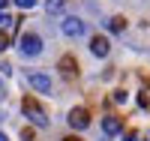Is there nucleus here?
Returning <instances> with one entry per match:
<instances>
[{"instance_id": "1", "label": "nucleus", "mask_w": 150, "mask_h": 141, "mask_svg": "<svg viewBox=\"0 0 150 141\" xmlns=\"http://www.w3.org/2000/svg\"><path fill=\"white\" fill-rule=\"evenodd\" d=\"M21 111L30 117V123H33V126H42V129L48 126V117H45V111H42V105H39V102H36L33 96H24V99H21Z\"/></svg>"}, {"instance_id": "2", "label": "nucleus", "mask_w": 150, "mask_h": 141, "mask_svg": "<svg viewBox=\"0 0 150 141\" xmlns=\"http://www.w3.org/2000/svg\"><path fill=\"white\" fill-rule=\"evenodd\" d=\"M21 54H24V57L42 54V39H39L36 33H24V36H21Z\"/></svg>"}, {"instance_id": "3", "label": "nucleus", "mask_w": 150, "mask_h": 141, "mask_svg": "<svg viewBox=\"0 0 150 141\" xmlns=\"http://www.w3.org/2000/svg\"><path fill=\"white\" fill-rule=\"evenodd\" d=\"M57 69H60V75H63L66 81H72V78H78V60H75L72 54H63L57 60Z\"/></svg>"}, {"instance_id": "4", "label": "nucleus", "mask_w": 150, "mask_h": 141, "mask_svg": "<svg viewBox=\"0 0 150 141\" xmlns=\"http://www.w3.org/2000/svg\"><path fill=\"white\" fill-rule=\"evenodd\" d=\"M27 84L33 87V90H39V93H51V78H48L45 72H30Z\"/></svg>"}, {"instance_id": "5", "label": "nucleus", "mask_w": 150, "mask_h": 141, "mask_svg": "<svg viewBox=\"0 0 150 141\" xmlns=\"http://www.w3.org/2000/svg\"><path fill=\"white\" fill-rule=\"evenodd\" d=\"M66 120H69L72 129H87L90 126V114H87V108H72Z\"/></svg>"}, {"instance_id": "6", "label": "nucleus", "mask_w": 150, "mask_h": 141, "mask_svg": "<svg viewBox=\"0 0 150 141\" xmlns=\"http://www.w3.org/2000/svg\"><path fill=\"white\" fill-rule=\"evenodd\" d=\"M84 21L81 18H75V15H69V18H63V33L66 36H72V39H78V36H84Z\"/></svg>"}, {"instance_id": "7", "label": "nucleus", "mask_w": 150, "mask_h": 141, "mask_svg": "<svg viewBox=\"0 0 150 141\" xmlns=\"http://www.w3.org/2000/svg\"><path fill=\"white\" fill-rule=\"evenodd\" d=\"M123 129V120L120 117H114V114H105V117H102V132L111 138V135H117Z\"/></svg>"}, {"instance_id": "8", "label": "nucleus", "mask_w": 150, "mask_h": 141, "mask_svg": "<svg viewBox=\"0 0 150 141\" xmlns=\"http://www.w3.org/2000/svg\"><path fill=\"white\" fill-rule=\"evenodd\" d=\"M90 51H93L96 57H108L111 45H108V39H105V36H93V39H90Z\"/></svg>"}, {"instance_id": "9", "label": "nucleus", "mask_w": 150, "mask_h": 141, "mask_svg": "<svg viewBox=\"0 0 150 141\" xmlns=\"http://www.w3.org/2000/svg\"><path fill=\"white\" fill-rule=\"evenodd\" d=\"M108 30L111 33H123V30H126V18H120V15L108 18Z\"/></svg>"}, {"instance_id": "10", "label": "nucleus", "mask_w": 150, "mask_h": 141, "mask_svg": "<svg viewBox=\"0 0 150 141\" xmlns=\"http://www.w3.org/2000/svg\"><path fill=\"white\" fill-rule=\"evenodd\" d=\"M45 9H48V15H54V12L63 9V0H45Z\"/></svg>"}, {"instance_id": "11", "label": "nucleus", "mask_w": 150, "mask_h": 141, "mask_svg": "<svg viewBox=\"0 0 150 141\" xmlns=\"http://www.w3.org/2000/svg\"><path fill=\"white\" fill-rule=\"evenodd\" d=\"M12 24H15V18H9L6 12H0V30H3V27H12Z\"/></svg>"}, {"instance_id": "12", "label": "nucleus", "mask_w": 150, "mask_h": 141, "mask_svg": "<svg viewBox=\"0 0 150 141\" xmlns=\"http://www.w3.org/2000/svg\"><path fill=\"white\" fill-rule=\"evenodd\" d=\"M6 48H9V33L0 30V51H6Z\"/></svg>"}, {"instance_id": "13", "label": "nucleus", "mask_w": 150, "mask_h": 141, "mask_svg": "<svg viewBox=\"0 0 150 141\" xmlns=\"http://www.w3.org/2000/svg\"><path fill=\"white\" fill-rule=\"evenodd\" d=\"M15 6H21V9H33L36 0H15Z\"/></svg>"}, {"instance_id": "14", "label": "nucleus", "mask_w": 150, "mask_h": 141, "mask_svg": "<svg viewBox=\"0 0 150 141\" xmlns=\"http://www.w3.org/2000/svg\"><path fill=\"white\" fill-rule=\"evenodd\" d=\"M126 99H129V93H126V90H117V93H114V102H120V105H123Z\"/></svg>"}, {"instance_id": "15", "label": "nucleus", "mask_w": 150, "mask_h": 141, "mask_svg": "<svg viewBox=\"0 0 150 141\" xmlns=\"http://www.w3.org/2000/svg\"><path fill=\"white\" fill-rule=\"evenodd\" d=\"M138 105H141V108H147V105H150V96H147V93H141V96H138Z\"/></svg>"}, {"instance_id": "16", "label": "nucleus", "mask_w": 150, "mask_h": 141, "mask_svg": "<svg viewBox=\"0 0 150 141\" xmlns=\"http://www.w3.org/2000/svg\"><path fill=\"white\" fill-rule=\"evenodd\" d=\"M123 141H138V132H126V138Z\"/></svg>"}, {"instance_id": "17", "label": "nucleus", "mask_w": 150, "mask_h": 141, "mask_svg": "<svg viewBox=\"0 0 150 141\" xmlns=\"http://www.w3.org/2000/svg\"><path fill=\"white\" fill-rule=\"evenodd\" d=\"M63 141H81V138H78V135H69V138H63Z\"/></svg>"}, {"instance_id": "18", "label": "nucleus", "mask_w": 150, "mask_h": 141, "mask_svg": "<svg viewBox=\"0 0 150 141\" xmlns=\"http://www.w3.org/2000/svg\"><path fill=\"white\" fill-rule=\"evenodd\" d=\"M6 3H9V0H0V12H3V9H6Z\"/></svg>"}, {"instance_id": "19", "label": "nucleus", "mask_w": 150, "mask_h": 141, "mask_svg": "<svg viewBox=\"0 0 150 141\" xmlns=\"http://www.w3.org/2000/svg\"><path fill=\"white\" fill-rule=\"evenodd\" d=\"M0 141H9V138H6V132H0Z\"/></svg>"}, {"instance_id": "20", "label": "nucleus", "mask_w": 150, "mask_h": 141, "mask_svg": "<svg viewBox=\"0 0 150 141\" xmlns=\"http://www.w3.org/2000/svg\"><path fill=\"white\" fill-rule=\"evenodd\" d=\"M0 93H3V81H0Z\"/></svg>"}, {"instance_id": "21", "label": "nucleus", "mask_w": 150, "mask_h": 141, "mask_svg": "<svg viewBox=\"0 0 150 141\" xmlns=\"http://www.w3.org/2000/svg\"><path fill=\"white\" fill-rule=\"evenodd\" d=\"M147 138H150V132H147Z\"/></svg>"}]
</instances>
